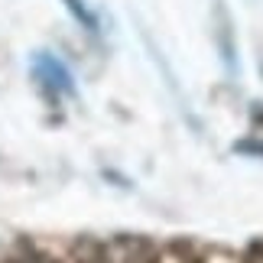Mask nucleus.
<instances>
[{"label": "nucleus", "instance_id": "1", "mask_svg": "<svg viewBox=\"0 0 263 263\" xmlns=\"http://www.w3.org/2000/svg\"><path fill=\"white\" fill-rule=\"evenodd\" d=\"M65 4H68V7H72V13H75L78 20H82V23H85V26H95V16H91V13H88V7L82 4V0H65Z\"/></svg>", "mask_w": 263, "mask_h": 263}, {"label": "nucleus", "instance_id": "2", "mask_svg": "<svg viewBox=\"0 0 263 263\" xmlns=\"http://www.w3.org/2000/svg\"><path fill=\"white\" fill-rule=\"evenodd\" d=\"M247 263H263V244H254L247 250Z\"/></svg>", "mask_w": 263, "mask_h": 263}]
</instances>
